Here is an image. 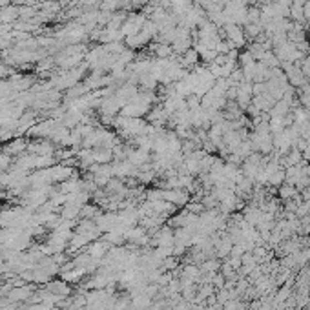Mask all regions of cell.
Returning a JSON list of instances; mask_svg holds the SVG:
<instances>
[{
	"instance_id": "obj_1",
	"label": "cell",
	"mask_w": 310,
	"mask_h": 310,
	"mask_svg": "<svg viewBox=\"0 0 310 310\" xmlns=\"http://www.w3.org/2000/svg\"><path fill=\"white\" fill-rule=\"evenodd\" d=\"M151 53L159 61H166L174 53V48L170 44H164V42H155V44H151Z\"/></svg>"
},
{
	"instance_id": "obj_2",
	"label": "cell",
	"mask_w": 310,
	"mask_h": 310,
	"mask_svg": "<svg viewBox=\"0 0 310 310\" xmlns=\"http://www.w3.org/2000/svg\"><path fill=\"white\" fill-rule=\"evenodd\" d=\"M16 16H18V9L15 6H8V8L0 9V22L9 24L11 20H15Z\"/></svg>"
},
{
	"instance_id": "obj_3",
	"label": "cell",
	"mask_w": 310,
	"mask_h": 310,
	"mask_svg": "<svg viewBox=\"0 0 310 310\" xmlns=\"http://www.w3.org/2000/svg\"><path fill=\"white\" fill-rule=\"evenodd\" d=\"M199 59H201V57H199V53H197L196 49H188V51L182 53L181 64L182 66H186V68H188V66H196L197 62H199Z\"/></svg>"
},
{
	"instance_id": "obj_4",
	"label": "cell",
	"mask_w": 310,
	"mask_h": 310,
	"mask_svg": "<svg viewBox=\"0 0 310 310\" xmlns=\"http://www.w3.org/2000/svg\"><path fill=\"white\" fill-rule=\"evenodd\" d=\"M9 4H11V0H0V9L8 8Z\"/></svg>"
}]
</instances>
